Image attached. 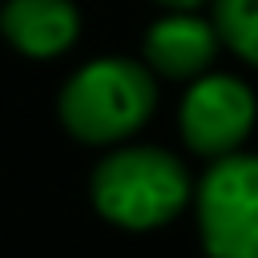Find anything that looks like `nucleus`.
<instances>
[{
	"mask_svg": "<svg viewBox=\"0 0 258 258\" xmlns=\"http://www.w3.org/2000/svg\"><path fill=\"white\" fill-rule=\"evenodd\" d=\"M157 105V85L145 64L105 56L77 69L60 89V121L85 145H113L137 133Z\"/></svg>",
	"mask_w": 258,
	"mask_h": 258,
	"instance_id": "1",
	"label": "nucleus"
},
{
	"mask_svg": "<svg viewBox=\"0 0 258 258\" xmlns=\"http://www.w3.org/2000/svg\"><path fill=\"white\" fill-rule=\"evenodd\" d=\"M93 206L105 222L125 230H153L177 218L189 198L185 165L157 145H125L93 169Z\"/></svg>",
	"mask_w": 258,
	"mask_h": 258,
	"instance_id": "2",
	"label": "nucleus"
},
{
	"mask_svg": "<svg viewBox=\"0 0 258 258\" xmlns=\"http://www.w3.org/2000/svg\"><path fill=\"white\" fill-rule=\"evenodd\" d=\"M198 230L210 258H258V157L230 153L198 185Z\"/></svg>",
	"mask_w": 258,
	"mask_h": 258,
	"instance_id": "3",
	"label": "nucleus"
},
{
	"mask_svg": "<svg viewBox=\"0 0 258 258\" xmlns=\"http://www.w3.org/2000/svg\"><path fill=\"white\" fill-rule=\"evenodd\" d=\"M254 113L258 101L238 77L206 73L181 97V137L194 153L222 161L246 141V133L254 129Z\"/></svg>",
	"mask_w": 258,
	"mask_h": 258,
	"instance_id": "4",
	"label": "nucleus"
},
{
	"mask_svg": "<svg viewBox=\"0 0 258 258\" xmlns=\"http://www.w3.org/2000/svg\"><path fill=\"white\" fill-rule=\"evenodd\" d=\"M141 52L153 73L173 77V81H189V77L198 81V77H206L210 60L218 52V28L202 16L173 12V16H161L145 28Z\"/></svg>",
	"mask_w": 258,
	"mask_h": 258,
	"instance_id": "5",
	"label": "nucleus"
},
{
	"mask_svg": "<svg viewBox=\"0 0 258 258\" xmlns=\"http://www.w3.org/2000/svg\"><path fill=\"white\" fill-rule=\"evenodd\" d=\"M0 28L16 52L44 60L73 48L81 12L73 0H8L0 8Z\"/></svg>",
	"mask_w": 258,
	"mask_h": 258,
	"instance_id": "6",
	"label": "nucleus"
},
{
	"mask_svg": "<svg viewBox=\"0 0 258 258\" xmlns=\"http://www.w3.org/2000/svg\"><path fill=\"white\" fill-rule=\"evenodd\" d=\"M214 28L226 48L258 69V0H214Z\"/></svg>",
	"mask_w": 258,
	"mask_h": 258,
	"instance_id": "7",
	"label": "nucleus"
},
{
	"mask_svg": "<svg viewBox=\"0 0 258 258\" xmlns=\"http://www.w3.org/2000/svg\"><path fill=\"white\" fill-rule=\"evenodd\" d=\"M157 4H165V8H173V12H194V8H202L206 0H157Z\"/></svg>",
	"mask_w": 258,
	"mask_h": 258,
	"instance_id": "8",
	"label": "nucleus"
}]
</instances>
